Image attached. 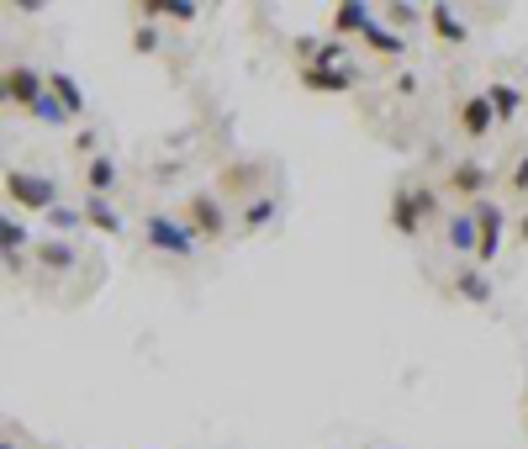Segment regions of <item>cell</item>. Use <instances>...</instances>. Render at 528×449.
<instances>
[{"label":"cell","instance_id":"cell-5","mask_svg":"<svg viewBox=\"0 0 528 449\" xmlns=\"http://www.w3.org/2000/svg\"><path fill=\"white\" fill-rule=\"evenodd\" d=\"M296 80H301V90H312V96H349L354 80H360V64H317V59H307L296 69Z\"/></svg>","mask_w":528,"mask_h":449},{"label":"cell","instance_id":"cell-17","mask_svg":"<svg viewBox=\"0 0 528 449\" xmlns=\"http://www.w3.org/2000/svg\"><path fill=\"white\" fill-rule=\"evenodd\" d=\"M80 212H85V228H96L106 238L122 233V217H117V207H111V196H80Z\"/></svg>","mask_w":528,"mask_h":449},{"label":"cell","instance_id":"cell-18","mask_svg":"<svg viewBox=\"0 0 528 449\" xmlns=\"http://www.w3.org/2000/svg\"><path fill=\"white\" fill-rule=\"evenodd\" d=\"M48 90H53V96H59V106L69 111V122L85 117V90H80V80H74L69 69H48Z\"/></svg>","mask_w":528,"mask_h":449},{"label":"cell","instance_id":"cell-15","mask_svg":"<svg viewBox=\"0 0 528 449\" xmlns=\"http://www.w3.org/2000/svg\"><path fill=\"white\" fill-rule=\"evenodd\" d=\"M117 159H111V154H90L85 159V196H111V191H117Z\"/></svg>","mask_w":528,"mask_h":449},{"label":"cell","instance_id":"cell-16","mask_svg":"<svg viewBox=\"0 0 528 449\" xmlns=\"http://www.w3.org/2000/svg\"><path fill=\"white\" fill-rule=\"evenodd\" d=\"M370 22H375V11L365 6V0H344V6H333V16H328V27L338 37H360Z\"/></svg>","mask_w":528,"mask_h":449},{"label":"cell","instance_id":"cell-3","mask_svg":"<svg viewBox=\"0 0 528 449\" xmlns=\"http://www.w3.org/2000/svg\"><path fill=\"white\" fill-rule=\"evenodd\" d=\"M470 217H476V228H481L476 265H481V270H492V265H497V254H502V238H507V212H502V201H497V196H481L476 207H470Z\"/></svg>","mask_w":528,"mask_h":449},{"label":"cell","instance_id":"cell-14","mask_svg":"<svg viewBox=\"0 0 528 449\" xmlns=\"http://www.w3.org/2000/svg\"><path fill=\"white\" fill-rule=\"evenodd\" d=\"M360 43H365L370 53H381V59H402V53H407V37L396 32V27H386L381 16H375V22L360 32Z\"/></svg>","mask_w":528,"mask_h":449},{"label":"cell","instance_id":"cell-11","mask_svg":"<svg viewBox=\"0 0 528 449\" xmlns=\"http://www.w3.org/2000/svg\"><path fill=\"white\" fill-rule=\"evenodd\" d=\"M428 32L439 37V43H449V48L470 43V27H465V16H460L455 6H444V0H433V6H428Z\"/></svg>","mask_w":528,"mask_h":449},{"label":"cell","instance_id":"cell-13","mask_svg":"<svg viewBox=\"0 0 528 449\" xmlns=\"http://www.w3.org/2000/svg\"><path fill=\"white\" fill-rule=\"evenodd\" d=\"M37 265H43L48 275H69L74 265H80V249H74L69 238H37Z\"/></svg>","mask_w":528,"mask_h":449},{"label":"cell","instance_id":"cell-20","mask_svg":"<svg viewBox=\"0 0 528 449\" xmlns=\"http://www.w3.org/2000/svg\"><path fill=\"white\" fill-rule=\"evenodd\" d=\"M486 96H492V106H497V122H513L523 111V90L507 85V80H492V85H486Z\"/></svg>","mask_w":528,"mask_h":449},{"label":"cell","instance_id":"cell-12","mask_svg":"<svg viewBox=\"0 0 528 449\" xmlns=\"http://www.w3.org/2000/svg\"><path fill=\"white\" fill-rule=\"evenodd\" d=\"M444 243H449L455 254H470V259H476V249H481V228H476V217H470V207L444 217Z\"/></svg>","mask_w":528,"mask_h":449},{"label":"cell","instance_id":"cell-29","mask_svg":"<svg viewBox=\"0 0 528 449\" xmlns=\"http://www.w3.org/2000/svg\"><path fill=\"white\" fill-rule=\"evenodd\" d=\"M518 243H523V249H528V207L518 212Z\"/></svg>","mask_w":528,"mask_h":449},{"label":"cell","instance_id":"cell-8","mask_svg":"<svg viewBox=\"0 0 528 449\" xmlns=\"http://www.w3.org/2000/svg\"><path fill=\"white\" fill-rule=\"evenodd\" d=\"M386 222H391V233L396 238H418L423 233V207H418V191L412 185H396L391 191V207H386Z\"/></svg>","mask_w":528,"mask_h":449},{"label":"cell","instance_id":"cell-2","mask_svg":"<svg viewBox=\"0 0 528 449\" xmlns=\"http://www.w3.org/2000/svg\"><path fill=\"white\" fill-rule=\"evenodd\" d=\"M6 196H11V207L43 212V217L59 207V185L48 175H37V170H6Z\"/></svg>","mask_w":528,"mask_h":449},{"label":"cell","instance_id":"cell-21","mask_svg":"<svg viewBox=\"0 0 528 449\" xmlns=\"http://www.w3.org/2000/svg\"><path fill=\"white\" fill-rule=\"evenodd\" d=\"M275 212H280V196H275V191H254V201L243 207V228H249V233H259V228H264V222H270Z\"/></svg>","mask_w":528,"mask_h":449},{"label":"cell","instance_id":"cell-1","mask_svg":"<svg viewBox=\"0 0 528 449\" xmlns=\"http://www.w3.org/2000/svg\"><path fill=\"white\" fill-rule=\"evenodd\" d=\"M143 243L154 254H164V259H196V233H191V222L185 217H175V212H148L143 217Z\"/></svg>","mask_w":528,"mask_h":449},{"label":"cell","instance_id":"cell-27","mask_svg":"<svg viewBox=\"0 0 528 449\" xmlns=\"http://www.w3.org/2000/svg\"><path fill=\"white\" fill-rule=\"evenodd\" d=\"M412 191H418V207H423V217H428V222L439 217V191H433V185H412Z\"/></svg>","mask_w":528,"mask_h":449},{"label":"cell","instance_id":"cell-6","mask_svg":"<svg viewBox=\"0 0 528 449\" xmlns=\"http://www.w3.org/2000/svg\"><path fill=\"white\" fill-rule=\"evenodd\" d=\"M48 96V74L32 64H6V101L16 111H37V101Z\"/></svg>","mask_w":528,"mask_h":449},{"label":"cell","instance_id":"cell-22","mask_svg":"<svg viewBox=\"0 0 528 449\" xmlns=\"http://www.w3.org/2000/svg\"><path fill=\"white\" fill-rule=\"evenodd\" d=\"M381 22L396 27V32H402V27H418V22H428V6H407V0H396V6L381 11Z\"/></svg>","mask_w":528,"mask_h":449},{"label":"cell","instance_id":"cell-9","mask_svg":"<svg viewBox=\"0 0 528 449\" xmlns=\"http://www.w3.org/2000/svg\"><path fill=\"white\" fill-rule=\"evenodd\" d=\"M497 127H502V122H497V106H492V96H486V90H476V96L460 101V133H465L470 143L492 138Z\"/></svg>","mask_w":528,"mask_h":449},{"label":"cell","instance_id":"cell-24","mask_svg":"<svg viewBox=\"0 0 528 449\" xmlns=\"http://www.w3.org/2000/svg\"><path fill=\"white\" fill-rule=\"evenodd\" d=\"M48 228L64 238V233H74V228H85V212H80V207H53V212H48Z\"/></svg>","mask_w":528,"mask_h":449},{"label":"cell","instance_id":"cell-30","mask_svg":"<svg viewBox=\"0 0 528 449\" xmlns=\"http://www.w3.org/2000/svg\"><path fill=\"white\" fill-rule=\"evenodd\" d=\"M0 449H16V444H11V439H0Z\"/></svg>","mask_w":528,"mask_h":449},{"label":"cell","instance_id":"cell-4","mask_svg":"<svg viewBox=\"0 0 528 449\" xmlns=\"http://www.w3.org/2000/svg\"><path fill=\"white\" fill-rule=\"evenodd\" d=\"M180 217L191 222V233L206 238V243L228 238V212H222V196L217 191H191V196H185V207H180Z\"/></svg>","mask_w":528,"mask_h":449},{"label":"cell","instance_id":"cell-10","mask_svg":"<svg viewBox=\"0 0 528 449\" xmlns=\"http://www.w3.org/2000/svg\"><path fill=\"white\" fill-rule=\"evenodd\" d=\"M449 286H455V296H460V302H470V307H492L497 302V286H492V275H486L481 265L455 270V275H449Z\"/></svg>","mask_w":528,"mask_h":449},{"label":"cell","instance_id":"cell-23","mask_svg":"<svg viewBox=\"0 0 528 449\" xmlns=\"http://www.w3.org/2000/svg\"><path fill=\"white\" fill-rule=\"evenodd\" d=\"M27 243H32L27 222H16V217H0V254H22Z\"/></svg>","mask_w":528,"mask_h":449},{"label":"cell","instance_id":"cell-28","mask_svg":"<svg viewBox=\"0 0 528 449\" xmlns=\"http://www.w3.org/2000/svg\"><path fill=\"white\" fill-rule=\"evenodd\" d=\"M507 185H513V196H528V154H518L513 175H507Z\"/></svg>","mask_w":528,"mask_h":449},{"label":"cell","instance_id":"cell-25","mask_svg":"<svg viewBox=\"0 0 528 449\" xmlns=\"http://www.w3.org/2000/svg\"><path fill=\"white\" fill-rule=\"evenodd\" d=\"M159 43H164V32H159L154 22H138V27H132V53H159Z\"/></svg>","mask_w":528,"mask_h":449},{"label":"cell","instance_id":"cell-26","mask_svg":"<svg viewBox=\"0 0 528 449\" xmlns=\"http://www.w3.org/2000/svg\"><path fill=\"white\" fill-rule=\"evenodd\" d=\"M32 117H37V122H48V127H64V122H69V111H64V106H59V96L48 90V96L37 101V111H32Z\"/></svg>","mask_w":528,"mask_h":449},{"label":"cell","instance_id":"cell-19","mask_svg":"<svg viewBox=\"0 0 528 449\" xmlns=\"http://www.w3.org/2000/svg\"><path fill=\"white\" fill-rule=\"evenodd\" d=\"M264 175H270V164H264V159H254V164H228V170H222V191L243 196V191H249V185H259Z\"/></svg>","mask_w":528,"mask_h":449},{"label":"cell","instance_id":"cell-7","mask_svg":"<svg viewBox=\"0 0 528 449\" xmlns=\"http://www.w3.org/2000/svg\"><path fill=\"white\" fill-rule=\"evenodd\" d=\"M486 180H492V175H486V164L465 154V159H455L444 170V196H465L470 207H476V201L486 196Z\"/></svg>","mask_w":528,"mask_h":449}]
</instances>
